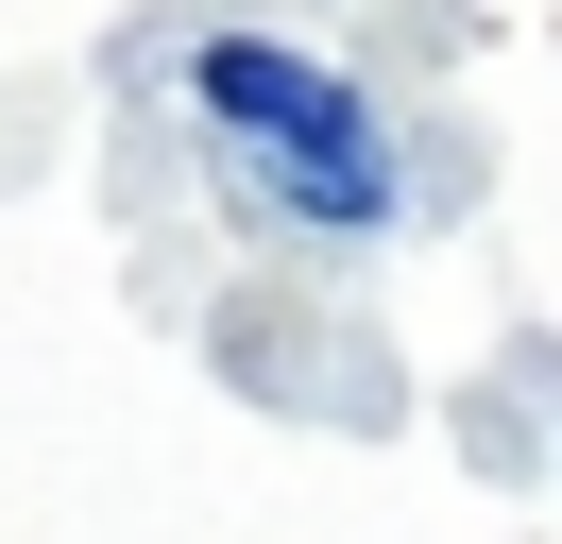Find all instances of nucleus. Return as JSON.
<instances>
[{
    "mask_svg": "<svg viewBox=\"0 0 562 544\" xmlns=\"http://www.w3.org/2000/svg\"><path fill=\"white\" fill-rule=\"evenodd\" d=\"M188 120H205V154L239 170L256 222H290V238L392 222V136H375V102H358L324 52H290V34H205V52H188Z\"/></svg>",
    "mask_w": 562,
    "mask_h": 544,
    "instance_id": "nucleus-1",
    "label": "nucleus"
}]
</instances>
